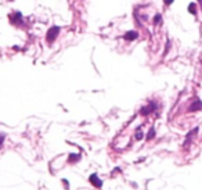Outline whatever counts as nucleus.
Listing matches in <instances>:
<instances>
[{"label": "nucleus", "instance_id": "obj_7", "mask_svg": "<svg viewBox=\"0 0 202 190\" xmlns=\"http://www.w3.org/2000/svg\"><path fill=\"white\" fill-rule=\"evenodd\" d=\"M138 37V33L136 31H128L125 35H123V39L128 40V42H132V40H136Z\"/></svg>", "mask_w": 202, "mask_h": 190}, {"label": "nucleus", "instance_id": "obj_2", "mask_svg": "<svg viewBox=\"0 0 202 190\" xmlns=\"http://www.w3.org/2000/svg\"><path fill=\"white\" fill-rule=\"evenodd\" d=\"M8 20H10V22L13 24V25H20V24H22V14L21 13H13L11 16H8Z\"/></svg>", "mask_w": 202, "mask_h": 190}, {"label": "nucleus", "instance_id": "obj_14", "mask_svg": "<svg viewBox=\"0 0 202 190\" xmlns=\"http://www.w3.org/2000/svg\"><path fill=\"white\" fill-rule=\"evenodd\" d=\"M169 47H170V42H168V44H166V49H165V53H163L165 56L168 54V52H169Z\"/></svg>", "mask_w": 202, "mask_h": 190}, {"label": "nucleus", "instance_id": "obj_16", "mask_svg": "<svg viewBox=\"0 0 202 190\" xmlns=\"http://www.w3.org/2000/svg\"><path fill=\"white\" fill-rule=\"evenodd\" d=\"M198 3H199V6H201V10H202V0H198Z\"/></svg>", "mask_w": 202, "mask_h": 190}, {"label": "nucleus", "instance_id": "obj_3", "mask_svg": "<svg viewBox=\"0 0 202 190\" xmlns=\"http://www.w3.org/2000/svg\"><path fill=\"white\" fill-rule=\"evenodd\" d=\"M89 180H90V183L93 186H96V187H98V189H101L102 187V180L97 176V174H91L90 178H89Z\"/></svg>", "mask_w": 202, "mask_h": 190}, {"label": "nucleus", "instance_id": "obj_6", "mask_svg": "<svg viewBox=\"0 0 202 190\" xmlns=\"http://www.w3.org/2000/svg\"><path fill=\"white\" fill-rule=\"evenodd\" d=\"M197 132H198V128H194V129H192L191 132L188 133V135H187V137H186V142H184V144H183V147L184 148H187L188 147V146H190V143H191V140H192V137L195 136V135H197Z\"/></svg>", "mask_w": 202, "mask_h": 190}, {"label": "nucleus", "instance_id": "obj_15", "mask_svg": "<svg viewBox=\"0 0 202 190\" xmlns=\"http://www.w3.org/2000/svg\"><path fill=\"white\" fill-rule=\"evenodd\" d=\"M173 1H175V0H163V3H165L166 6H169V4H172V3H173Z\"/></svg>", "mask_w": 202, "mask_h": 190}, {"label": "nucleus", "instance_id": "obj_17", "mask_svg": "<svg viewBox=\"0 0 202 190\" xmlns=\"http://www.w3.org/2000/svg\"><path fill=\"white\" fill-rule=\"evenodd\" d=\"M8 1H13V0H8Z\"/></svg>", "mask_w": 202, "mask_h": 190}, {"label": "nucleus", "instance_id": "obj_12", "mask_svg": "<svg viewBox=\"0 0 202 190\" xmlns=\"http://www.w3.org/2000/svg\"><path fill=\"white\" fill-rule=\"evenodd\" d=\"M161 20H162V16H161V14H156V16L154 17V24H155V25H156V24H159Z\"/></svg>", "mask_w": 202, "mask_h": 190}, {"label": "nucleus", "instance_id": "obj_1", "mask_svg": "<svg viewBox=\"0 0 202 190\" xmlns=\"http://www.w3.org/2000/svg\"><path fill=\"white\" fill-rule=\"evenodd\" d=\"M60 33V27H51L50 29L47 31V35H46V40H47L48 43H53L55 39H57V36H58Z\"/></svg>", "mask_w": 202, "mask_h": 190}, {"label": "nucleus", "instance_id": "obj_5", "mask_svg": "<svg viewBox=\"0 0 202 190\" xmlns=\"http://www.w3.org/2000/svg\"><path fill=\"white\" fill-rule=\"evenodd\" d=\"M202 110V101L199 99H195L194 103H191V106L188 107V111L190 112H195V111H199Z\"/></svg>", "mask_w": 202, "mask_h": 190}, {"label": "nucleus", "instance_id": "obj_13", "mask_svg": "<svg viewBox=\"0 0 202 190\" xmlns=\"http://www.w3.org/2000/svg\"><path fill=\"white\" fill-rule=\"evenodd\" d=\"M3 142H4V135H0V147L3 146Z\"/></svg>", "mask_w": 202, "mask_h": 190}, {"label": "nucleus", "instance_id": "obj_10", "mask_svg": "<svg viewBox=\"0 0 202 190\" xmlns=\"http://www.w3.org/2000/svg\"><path fill=\"white\" fill-rule=\"evenodd\" d=\"M155 137V129L154 128H151L149 129V132H148V135H147V140H152Z\"/></svg>", "mask_w": 202, "mask_h": 190}, {"label": "nucleus", "instance_id": "obj_8", "mask_svg": "<svg viewBox=\"0 0 202 190\" xmlns=\"http://www.w3.org/2000/svg\"><path fill=\"white\" fill-rule=\"evenodd\" d=\"M80 160V154H69L68 162H78Z\"/></svg>", "mask_w": 202, "mask_h": 190}, {"label": "nucleus", "instance_id": "obj_9", "mask_svg": "<svg viewBox=\"0 0 202 190\" xmlns=\"http://www.w3.org/2000/svg\"><path fill=\"white\" fill-rule=\"evenodd\" d=\"M188 11H190L191 14H195V13H197V4H195V3H190V4H188Z\"/></svg>", "mask_w": 202, "mask_h": 190}, {"label": "nucleus", "instance_id": "obj_4", "mask_svg": "<svg viewBox=\"0 0 202 190\" xmlns=\"http://www.w3.org/2000/svg\"><path fill=\"white\" fill-rule=\"evenodd\" d=\"M155 110H156V104H155V103H151L148 106L143 107V108L140 110V114H141V115H148V114H151V112Z\"/></svg>", "mask_w": 202, "mask_h": 190}, {"label": "nucleus", "instance_id": "obj_11", "mask_svg": "<svg viewBox=\"0 0 202 190\" xmlns=\"http://www.w3.org/2000/svg\"><path fill=\"white\" fill-rule=\"evenodd\" d=\"M143 132H141V131H140V128H138L137 129V132H136V135H134V137H136V140H141V139H143Z\"/></svg>", "mask_w": 202, "mask_h": 190}]
</instances>
